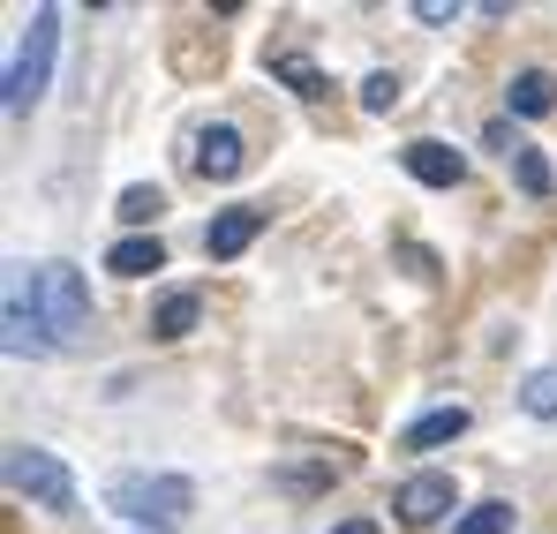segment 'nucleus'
I'll return each mask as SVG.
<instances>
[{"mask_svg":"<svg viewBox=\"0 0 557 534\" xmlns=\"http://www.w3.org/2000/svg\"><path fill=\"white\" fill-rule=\"evenodd\" d=\"M414 15H422V23H460L467 8L460 0H414Z\"/></svg>","mask_w":557,"mask_h":534,"instance_id":"20","label":"nucleus"},{"mask_svg":"<svg viewBox=\"0 0 557 534\" xmlns=\"http://www.w3.org/2000/svg\"><path fill=\"white\" fill-rule=\"evenodd\" d=\"M0 324H8V355L15 361H46L61 347L53 324H46V309H38V264H8V309H0Z\"/></svg>","mask_w":557,"mask_h":534,"instance_id":"3","label":"nucleus"},{"mask_svg":"<svg viewBox=\"0 0 557 534\" xmlns=\"http://www.w3.org/2000/svg\"><path fill=\"white\" fill-rule=\"evenodd\" d=\"M332 534H376V520H339Z\"/></svg>","mask_w":557,"mask_h":534,"instance_id":"21","label":"nucleus"},{"mask_svg":"<svg viewBox=\"0 0 557 534\" xmlns=\"http://www.w3.org/2000/svg\"><path fill=\"white\" fill-rule=\"evenodd\" d=\"M505 166H512V181H520V196H535V203H543V196L557 188V181H550V159H543L535 144H520V151H512Z\"/></svg>","mask_w":557,"mask_h":534,"instance_id":"15","label":"nucleus"},{"mask_svg":"<svg viewBox=\"0 0 557 534\" xmlns=\"http://www.w3.org/2000/svg\"><path fill=\"white\" fill-rule=\"evenodd\" d=\"M505 105H512L520 121H543V113L557 105V84H550V69H520V76H512V90H505Z\"/></svg>","mask_w":557,"mask_h":534,"instance_id":"12","label":"nucleus"},{"mask_svg":"<svg viewBox=\"0 0 557 534\" xmlns=\"http://www.w3.org/2000/svg\"><path fill=\"white\" fill-rule=\"evenodd\" d=\"M188 166L203 181H234L249 166V144H242V128L234 121H211V128H196V144H188Z\"/></svg>","mask_w":557,"mask_h":534,"instance_id":"6","label":"nucleus"},{"mask_svg":"<svg viewBox=\"0 0 557 534\" xmlns=\"http://www.w3.org/2000/svg\"><path fill=\"white\" fill-rule=\"evenodd\" d=\"M106 512H121L128 527L174 534L196 512V482H182V474H113L106 482Z\"/></svg>","mask_w":557,"mask_h":534,"instance_id":"1","label":"nucleus"},{"mask_svg":"<svg viewBox=\"0 0 557 534\" xmlns=\"http://www.w3.org/2000/svg\"><path fill=\"white\" fill-rule=\"evenodd\" d=\"M505 527H512V505H497V497H490V505L460 512V527H453V534H505Z\"/></svg>","mask_w":557,"mask_h":534,"instance_id":"18","label":"nucleus"},{"mask_svg":"<svg viewBox=\"0 0 557 534\" xmlns=\"http://www.w3.org/2000/svg\"><path fill=\"white\" fill-rule=\"evenodd\" d=\"M113 211H121V226H151V219L166 211V196H159V188H121Z\"/></svg>","mask_w":557,"mask_h":534,"instance_id":"17","label":"nucleus"},{"mask_svg":"<svg viewBox=\"0 0 557 534\" xmlns=\"http://www.w3.org/2000/svg\"><path fill=\"white\" fill-rule=\"evenodd\" d=\"M272 84L301 90V98H332V84H324V69H317V61H301V53H278V61H272Z\"/></svg>","mask_w":557,"mask_h":534,"instance_id":"14","label":"nucleus"},{"mask_svg":"<svg viewBox=\"0 0 557 534\" xmlns=\"http://www.w3.org/2000/svg\"><path fill=\"white\" fill-rule=\"evenodd\" d=\"M106 271H121V278H151V271H166L159 234H128V241H113V249H106Z\"/></svg>","mask_w":557,"mask_h":534,"instance_id":"10","label":"nucleus"},{"mask_svg":"<svg viewBox=\"0 0 557 534\" xmlns=\"http://www.w3.org/2000/svg\"><path fill=\"white\" fill-rule=\"evenodd\" d=\"M38 309H46L53 339H61V347H76V339L91 332V294H84V271H76V264H38Z\"/></svg>","mask_w":557,"mask_h":534,"instance_id":"5","label":"nucleus"},{"mask_svg":"<svg viewBox=\"0 0 557 534\" xmlns=\"http://www.w3.org/2000/svg\"><path fill=\"white\" fill-rule=\"evenodd\" d=\"M399 166L422 181V188H460V181H467V159L453 151V144H437V136L407 144V151H399Z\"/></svg>","mask_w":557,"mask_h":534,"instance_id":"9","label":"nucleus"},{"mask_svg":"<svg viewBox=\"0 0 557 534\" xmlns=\"http://www.w3.org/2000/svg\"><path fill=\"white\" fill-rule=\"evenodd\" d=\"M196 316H203V301H196V294H166V301L151 309V339H188V332H196Z\"/></svg>","mask_w":557,"mask_h":534,"instance_id":"13","label":"nucleus"},{"mask_svg":"<svg viewBox=\"0 0 557 534\" xmlns=\"http://www.w3.org/2000/svg\"><path fill=\"white\" fill-rule=\"evenodd\" d=\"M257 234H264V211H257V203H234V211H219V219L203 226V257H211V264H234Z\"/></svg>","mask_w":557,"mask_h":534,"instance_id":"7","label":"nucleus"},{"mask_svg":"<svg viewBox=\"0 0 557 534\" xmlns=\"http://www.w3.org/2000/svg\"><path fill=\"white\" fill-rule=\"evenodd\" d=\"M392 512L414 520V527H437V520L453 512V474H407L399 497H392Z\"/></svg>","mask_w":557,"mask_h":534,"instance_id":"8","label":"nucleus"},{"mask_svg":"<svg viewBox=\"0 0 557 534\" xmlns=\"http://www.w3.org/2000/svg\"><path fill=\"white\" fill-rule=\"evenodd\" d=\"M453 437H467V407H437V414L407 422V437H399V451H430V445H453Z\"/></svg>","mask_w":557,"mask_h":534,"instance_id":"11","label":"nucleus"},{"mask_svg":"<svg viewBox=\"0 0 557 534\" xmlns=\"http://www.w3.org/2000/svg\"><path fill=\"white\" fill-rule=\"evenodd\" d=\"M392 105H399V76H392V69L362 76V113H392Z\"/></svg>","mask_w":557,"mask_h":534,"instance_id":"19","label":"nucleus"},{"mask_svg":"<svg viewBox=\"0 0 557 534\" xmlns=\"http://www.w3.org/2000/svg\"><path fill=\"white\" fill-rule=\"evenodd\" d=\"M520 407H528L535 422H557V369H528V384H520Z\"/></svg>","mask_w":557,"mask_h":534,"instance_id":"16","label":"nucleus"},{"mask_svg":"<svg viewBox=\"0 0 557 534\" xmlns=\"http://www.w3.org/2000/svg\"><path fill=\"white\" fill-rule=\"evenodd\" d=\"M53 46H61V8H38L30 15V38L8 61V113H30L46 98V84H53Z\"/></svg>","mask_w":557,"mask_h":534,"instance_id":"2","label":"nucleus"},{"mask_svg":"<svg viewBox=\"0 0 557 534\" xmlns=\"http://www.w3.org/2000/svg\"><path fill=\"white\" fill-rule=\"evenodd\" d=\"M8 489L30 497L38 512H61V520L84 505V497H76V474H69L53 451H38V445H8Z\"/></svg>","mask_w":557,"mask_h":534,"instance_id":"4","label":"nucleus"}]
</instances>
